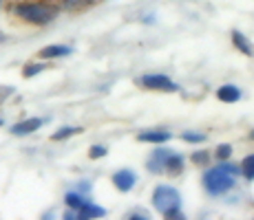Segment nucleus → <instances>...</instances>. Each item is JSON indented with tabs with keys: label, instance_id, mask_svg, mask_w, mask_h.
Segmentation results:
<instances>
[{
	"label": "nucleus",
	"instance_id": "22",
	"mask_svg": "<svg viewBox=\"0 0 254 220\" xmlns=\"http://www.w3.org/2000/svg\"><path fill=\"white\" fill-rule=\"evenodd\" d=\"M190 159H192V163L203 165V163H208V161H210V154H208V152H194L192 156H190Z\"/></svg>",
	"mask_w": 254,
	"mask_h": 220
},
{
	"label": "nucleus",
	"instance_id": "18",
	"mask_svg": "<svg viewBox=\"0 0 254 220\" xmlns=\"http://www.w3.org/2000/svg\"><path fill=\"white\" fill-rule=\"evenodd\" d=\"M42 71H47V66L45 64H27L22 68V77H33V75H38V73H42Z\"/></svg>",
	"mask_w": 254,
	"mask_h": 220
},
{
	"label": "nucleus",
	"instance_id": "24",
	"mask_svg": "<svg viewBox=\"0 0 254 220\" xmlns=\"http://www.w3.org/2000/svg\"><path fill=\"white\" fill-rule=\"evenodd\" d=\"M0 126H2V119H0Z\"/></svg>",
	"mask_w": 254,
	"mask_h": 220
},
{
	"label": "nucleus",
	"instance_id": "2",
	"mask_svg": "<svg viewBox=\"0 0 254 220\" xmlns=\"http://www.w3.org/2000/svg\"><path fill=\"white\" fill-rule=\"evenodd\" d=\"M153 205L162 216L166 218H182L179 209H182V196L175 187L170 185H159L153 192Z\"/></svg>",
	"mask_w": 254,
	"mask_h": 220
},
{
	"label": "nucleus",
	"instance_id": "8",
	"mask_svg": "<svg viewBox=\"0 0 254 220\" xmlns=\"http://www.w3.org/2000/svg\"><path fill=\"white\" fill-rule=\"evenodd\" d=\"M137 141H141V143H164V141H170V132L168 130H148V132H141L137 136Z\"/></svg>",
	"mask_w": 254,
	"mask_h": 220
},
{
	"label": "nucleus",
	"instance_id": "9",
	"mask_svg": "<svg viewBox=\"0 0 254 220\" xmlns=\"http://www.w3.org/2000/svg\"><path fill=\"white\" fill-rule=\"evenodd\" d=\"M77 212V218L84 220V218H104L106 216V209L100 207V205H91V203H84L80 209H75Z\"/></svg>",
	"mask_w": 254,
	"mask_h": 220
},
{
	"label": "nucleus",
	"instance_id": "4",
	"mask_svg": "<svg viewBox=\"0 0 254 220\" xmlns=\"http://www.w3.org/2000/svg\"><path fill=\"white\" fill-rule=\"evenodd\" d=\"M139 82H141V86L148 88V90H162V92L179 90V86L175 84L170 77H166V75H144Z\"/></svg>",
	"mask_w": 254,
	"mask_h": 220
},
{
	"label": "nucleus",
	"instance_id": "14",
	"mask_svg": "<svg viewBox=\"0 0 254 220\" xmlns=\"http://www.w3.org/2000/svg\"><path fill=\"white\" fill-rule=\"evenodd\" d=\"M82 128H71V126H64V128H60V130H56L51 134V141H62V139H69V136L73 134H80Z\"/></svg>",
	"mask_w": 254,
	"mask_h": 220
},
{
	"label": "nucleus",
	"instance_id": "13",
	"mask_svg": "<svg viewBox=\"0 0 254 220\" xmlns=\"http://www.w3.org/2000/svg\"><path fill=\"white\" fill-rule=\"evenodd\" d=\"M164 170H166V172H170V174H182V170H184V156L170 152V156L166 159Z\"/></svg>",
	"mask_w": 254,
	"mask_h": 220
},
{
	"label": "nucleus",
	"instance_id": "23",
	"mask_svg": "<svg viewBox=\"0 0 254 220\" xmlns=\"http://www.w3.org/2000/svg\"><path fill=\"white\" fill-rule=\"evenodd\" d=\"M250 139H254V130H252V132H250Z\"/></svg>",
	"mask_w": 254,
	"mask_h": 220
},
{
	"label": "nucleus",
	"instance_id": "10",
	"mask_svg": "<svg viewBox=\"0 0 254 220\" xmlns=\"http://www.w3.org/2000/svg\"><path fill=\"white\" fill-rule=\"evenodd\" d=\"M232 44L243 53V55H248V57L254 55V46L250 44V40H248V38L239 31V29H234V31H232Z\"/></svg>",
	"mask_w": 254,
	"mask_h": 220
},
{
	"label": "nucleus",
	"instance_id": "16",
	"mask_svg": "<svg viewBox=\"0 0 254 220\" xmlns=\"http://www.w3.org/2000/svg\"><path fill=\"white\" fill-rule=\"evenodd\" d=\"M64 200H66V205H69L71 209H80L82 205L86 203V200L82 198V194H77V192H69V194H66V198H64Z\"/></svg>",
	"mask_w": 254,
	"mask_h": 220
},
{
	"label": "nucleus",
	"instance_id": "15",
	"mask_svg": "<svg viewBox=\"0 0 254 220\" xmlns=\"http://www.w3.org/2000/svg\"><path fill=\"white\" fill-rule=\"evenodd\" d=\"M241 174L246 176L248 180H254V154H248L241 163Z\"/></svg>",
	"mask_w": 254,
	"mask_h": 220
},
{
	"label": "nucleus",
	"instance_id": "12",
	"mask_svg": "<svg viewBox=\"0 0 254 220\" xmlns=\"http://www.w3.org/2000/svg\"><path fill=\"white\" fill-rule=\"evenodd\" d=\"M73 51L71 46H62V44H51V46H45L40 51V57L42 60H53V57H64L69 55V53Z\"/></svg>",
	"mask_w": 254,
	"mask_h": 220
},
{
	"label": "nucleus",
	"instance_id": "20",
	"mask_svg": "<svg viewBox=\"0 0 254 220\" xmlns=\"http://www.w3.org/2000/svg\"><path fill=\"white\" fill-rule=\"evenodd\" d=\"M182 139L188 141V143H199V141H206V134H201V132H184Z\"/></svg>",
	"mask_w": 254,
	"mask_h": 220
},
{
	"label": "nucleus",
	"instance_id": "7",
	"mask_svg": "<svg viewBox=\"0 0 254 220\" xmlns=\"http://www.w3.org/2000/svg\"><path fill=\"white\" fill-rule=\"evenodd\" d=\"M170 156V150H164V148H159L157 152H155L153 156H150V161L146 163V168L150 170V172H164V165H166V159Z\"/></svg>",
	"mask_w": 254,
	"mask_h": 220
},
{
	"label": "nucleus",
	"instance_id": "11",
	"mask_svg": "<svg viewBox=\"0 0 254 220\" xmlns=\"http://www.w3.org/2000/svg\"><path fill=\"white\" fill-rule=\"evenodd\" d=\"M217 97L221 101H226V104H234V101L241 99V90H239L234 84H226L217 90Z\"/></svg>",
	"mask_w": 254,
	"mask_h": 220
},
{
	"label": "nucleus",
	"instance_id": "17",
	"mask_svg": "<svg viewBox=\"0 0 254 220\" xmlns=\"http://www.w3.org/2000/svg\"><path fill=\"white\" fill-rule=\"evenodd\" d=\"M95 0H64V7L71 9V11H80V9H86Z\"/></svg>",
	"mask_w": 254,
	"mask_h": 220
},
{
	"label": "nucleus",
	"instance_id": "3",
	"mask_svg": "<svg viewBox=\"0 0 254 220\" xmlns=\"http://www.w3.org/2000/svg\"><path fill=\"white\" fill-rule=\"evenodd\" d=\"M18 18L31 24H49L58 16V9L47 2H20L13 7Z\"/></svg>",
	"mask_w": 254,
	"mask_h": 220
},
{
	"label": "nucleus",
	"instance_id": "6",
	"mask_svg": "<svg viewBox=\"0 0 254 220\" xmlns=\"http://www.w3.org/2000/svg\"><path fill=\"white\" fill-rule=\"evenodd\" d=\"M42 124H45L42 119H38V117H31V119H24V121H20V124L13 126V128H11V134H16V136L31 134V132H36Z\"/></svg>",
	"mask_w": 254,
	"mask_h": 220
},
{
	"label": "nucleus",
	"instance_id": "1",
	"mask_svg": "<svg viewBox=\"0 0 254 220\" xmlns=\"http://www.w3.org/2000/svg\"><path fill=\"white\" fill-rule=\"evenodd\" d=\"M237 172H239V168H234L228 161H221V165H217V168L208 170V172L203 174V185H206V189L212 196L226 194L228 189H232L234 183H237V178H234Z\"/></svg>",
	"mask_w": 254,
	"mask_h": 220
},
{
	"label": "nucleus",
	"instance_id": "21",
	"mask_svg": "<svg viewBox=\"0 0 254 220\" xmlns=\"http://www.w3.org/2000/svg\"><path fill=\"white\" fill-rule=\"evenodd\" d=\"M102 156H106L104 145H93V148L89 150V159H102Z\"/></svg>",
	"mask_w": 254,
	"mask_h": 220
},
{
	"label": "nucleus",
	"instance_id": "19",
	"mask_svg": "<svg viewBox=\"0 0 254 220\" xmlns=\"http://www.w3.org/2000/svg\"><path fill=\"white\" fill-rule=\"evenodd\" d=\"M214 154H217V159H219V161H228V159L232 156V145H228V143L219 145V148L214 150Z\"/></svg>",
	"mask_w": 254,
	"mask_h": 220
},
{
	"label": "nucleus",
	"instance_id": "5",
	"mask_svg": "<svg viewBox=\"0 0 254 220\" xmlns=\"http://www.w3.org/2000/svg\"><path fill=\"white\" fill-rule=\"evenodd\" d=\"M137 183V174L130 172V170H120V172L113 174V185L120 192H130Z\"/></svg>",
	"mask_w": 254,
	"mask_h": 220
}]
</instances>
